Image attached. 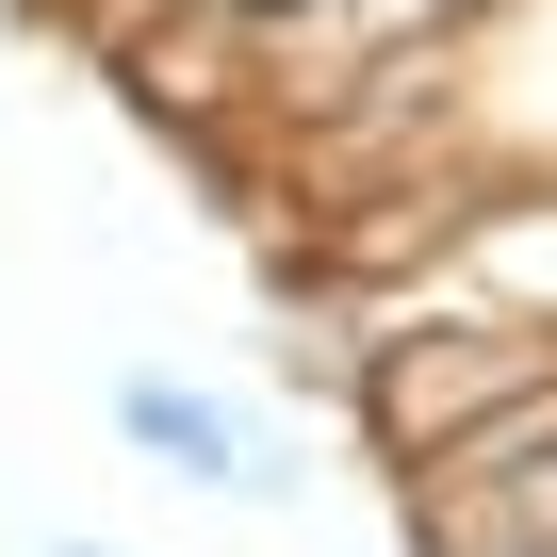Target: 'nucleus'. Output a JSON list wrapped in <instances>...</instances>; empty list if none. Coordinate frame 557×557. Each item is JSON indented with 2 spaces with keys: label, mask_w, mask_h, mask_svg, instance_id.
Masks as SVG:
<instances>
[{
  "label": "nucleus",
  "mask_w": 557,
  "mask_h": 557,
  "mask_svg": "<svg viewBox=\"0 0 557 557\" xmlns=\"http://www.w3.org/2000/svg\"><path fill=\"white\" fill-rule=\"evenodd\" d=\"M426 66V132H459L492 181H557V0H475Z\"/></svg>",
  "instance_id": "f257e3e1"
},
{
  "label": "nucleus",
  "mask_w": 557,
  "mask_h": 557,
  "mask_svg": "<svg viewBox=\"0 0 557 557\" xmlns=\"http://www.w3.org/2000/svg\"><path fill=\"white\" fill-rule=\"evenodd\" d=\"M99 410H115V443H132L148 475H181V492H230V508H296V492H312V475H296V443H278L246 394H213V377L115 361V377H99Z\"/></svg>",
  "instance_id": "f03ea898"
},
{
  "label": "nucleus",
  "mask_w": 557,
  "mask_h": 557,
  "mask_svg": "<svg viewBox=\"0 0 557 557\" xmlns=\"http://www.w3.org/2000/svg\"><path fill=\"white\" fill-rule=\"evenodd\" d=\"M475 17V0H312V34H345L361 66H394V50H443Z\"/></svg>",
  "instance_id": "7ed1b4c3"
},
{
  "label": "nucleus",
  "mask_w": 557,
  "mask_h": 557,
  "mask_svg": "<svg viewBox=\"0 0 557 557\" xmlns=\"http://www.w3.org/2000/svg\"><path fill=\"white\" fill-rule=\"evenodd\" d=\"M34 557H115V541H83V524H50V541H34Z\"/></svg>",
  "instance_id": "20e7f679"
}]
</instances>
